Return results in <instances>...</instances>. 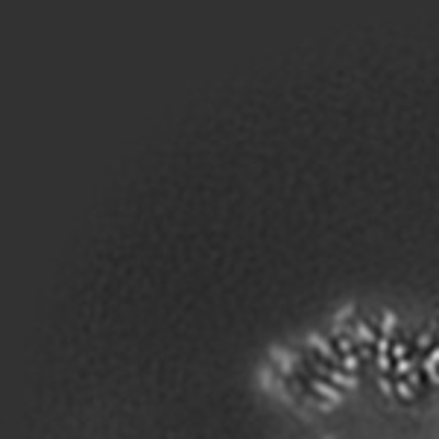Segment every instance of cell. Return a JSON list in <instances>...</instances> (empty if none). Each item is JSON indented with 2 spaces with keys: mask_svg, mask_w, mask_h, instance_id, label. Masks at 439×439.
<instances>
[{
  "mask_svg": "<svg viewBox=\"0 0 439 439\" xmlns=\"http://www.w3.org/2000/svg\"><path fill=\"white\" fill-rule=\"evenodd\" d=\"M395 392H398V395H401L404 401H410V398L416 395V389H413V384H407L404 378H398V381H395Z\"/></svg>",
  "mask_w": 439,
  "mask_h": 439,
  "instance_id": "cell-2",
  "label": "cell"
},
{
  "mask_svg": "<svg viewBox=\"0 0 439 439\" xmlns=\"http://www.w3.org/2000/svg\"><path fill=\"white\" fill-rule=\"evenodd\" d=\"M313 389L319 392L322 398H334V401L340 398V389L334 387V384H328V381H316V384H313Z\"/></svg>",
  "mask_w": 439,
  "mask_h": 439,
  "instance_id": "cell-1",
  "label": "cell"
},
{
  "mask_svg": "<svg viewBox=\"0 0 439 439\" xmlns=\"http://www.w3.org/2000/svg\"><path fill=\"white\" fill-rule=\"evenodd\" d=\"M357 366H360V357H357V355H343V369H346V372L355 375Z\"/></svg>",
  "mask_w": 439,
  "mask_h": 439,
  "instance_id": "cell-3",
  "label": "cell"
}]
</instances>
